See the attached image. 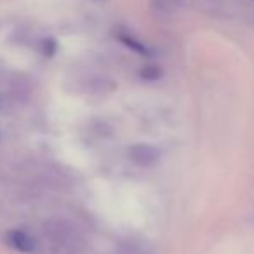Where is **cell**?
Returning a JSON list of instances; mask_svg holds the SVG:
<instances>
[{"instance_id": "obj_1", "label": "cell", "mask_w": 254, "mask_h": 254, "mask_svg": "<svg viewBox=\"0 0 254 254\" xmlns=\"http://www.w3.org/2000/svg\"><path fill=\"white\" fill-rule=\"evenodd\" d=\"M44 233L53 244H56L58 247L64 251H75L82 249L84 247V237H82L80 230L70 223L68 219L61 218H53L47 219L44 223Z\"/></svg>"}, {"instance_id": "obj_2", "label": "cell", "mask_w": 254, "mask_h": 254, "mask_svg": "<svg viewBox=\"0 0 254 254\" xmlns=\"http://www.w3.org/2000/svg\"><path fill=\"white\" fill-rule=\"evenodd\" d=\"M129 159L141 167H150L153 164L159 162L160 159V150L155 148L153 145H146V143H136L129 148Z\"/></svg>"}, {"instance_id": "obj_3", "label": "cell", "mask_w": 254, "mask_h": 254, "mask_svg": "<svg viewBox=\"0 0 254 254\" xmlns=\"http://www.w3.org/2000/svg\"><path fill=\"white\" fill-rule=\"evenodd\" d=\"M5 242L7 246H11L12 249H16L18 253L23 254H30L37 249V240L30 235L25 230H9L5 233Z\"/></svg>"}, {"instance_id": "obj_4", "label": "cell", "mask_w": 254, "mask_h": 254, "mask_svg": "<svg viewBox=\"0 0 254 254\" xmlns=\"http://www.w3.org/2000/svg\"><path fill=\"white\" fill-rule=\"evenodd\" d=\"M150 4H152V9L157 12V14H173V12L178 11L180 7L181 0H150Z\"/></svg>"}, {"instance_id": "obj_5", "label": "cell", "mask_w": 254, "mask_h": 254, "mask_svg": "<svg viewBox=\"0 0 254 254\" xmlns=\"http://www.w3.org/2000/svg\"><path fill=\"white\" fill-rule=\"evenodd\" d=\"M117 254H148V251H146V246L143 242L124 240L117 247Z\"/></svg>"}, {"instance_id": "obj_6", "label": "cell", "mask_w": 254, "mask_h": 254, "mask_svg": "<svg viewBox=\"0 0 254 254\" xmlns=\"http://www.w3.org/2000/svg\"><path fill=\"white\" fill-rule=\"evenodd\" d=\"M120 40H122L124 44H127L129 47H132L134 51H138V53H141V54H146L148 51H146V47L143 46L141 42H138V40H134L132 37H129V35H122L120 37Z\"/></svg>"}, {"instance_id": "obj_7", "label": "cell", "mask_w": 254, "mask_h": 254, "mask_svg": "<svg viewBox=\"0 0 254 254\" xmlns=\"http://www.w3.org/2000/svg\"><path fill=\"white\" fill-rule=\"evenodd\" d=\"M141 77L143 78H150V80H155V78L160 77V70H157L155 66H148L141 71Z\"/></svg>"}]
</instances>
